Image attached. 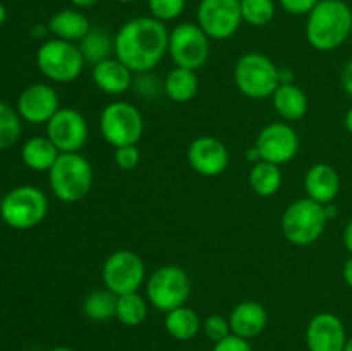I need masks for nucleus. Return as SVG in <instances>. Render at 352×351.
Listing matches in <instances>:
<instances>
[{"instance_id":"1","label":"nucleus","mask_w":352,"mask_h":351,"mask_svg":"<svg viewBox=\"0 0 352 351\" xmlns=\"http://www.w3.org/2000/svg\"><path fill=\"white\" fill-rule=\"evenodd\" d=\"M168 50L165 23L155 17H134L120 26L113 36V55L136 74L157 67Z\"/></svg>"},{"instance_id":"2","label":"nucleus","mask_w":352,"mask_h":351,"mask_svg":"<svg viewBox=\"0 0 352 351\" xmlns=\"http://www.w3.org/2000/svg\"><path fill=\"white\" fill-rule=\"evenodd\" d=\"M352 33V9L344 0H320L306 19V40L315 50L332 52Z\"/></svg>"},{"instance_id":"3","label":"nucleus","mask_w":352,"mask_h":351,"mask_svg":"<svg viewBox=\"0 0 352 351\" xmlns=\"http://www.w3.org/2000/svg\"><path fill=\"white\" fill-rule=\"evenodd\" d=\"M54 195L64 203H78L93 186V167L85 155L60 153L48 171Z\"/></svg>"},{"instance_id":"4","label":"nucleus","mask_w":352,"mask_h":351,"mask_svg":"<svg viewBox=\"0 0 352 351\" xmlns=\"http://www.w3.org/2000/svg\"><path fill=\"white\" fill-rule=\"evenodd\" d=\"M234 81L244 96L253 100L272 98L278 88V65L260 52L241 55L234 67Z\"/></svg>"},{"instance_id":"5","label":"nucleus","mask_w":352,"mask_h":351,"mask_svg":"<svg viewBox=\"0 0 352 351\" xmlns=\"http://www.w3.org/2000/svg\"><path fill=\"white\" fill-rule=\"evenodd\" d=\"M327 222L325 205H320L311 198H299L285 209L280 227L289 243L294 246H309L322 237Z\"/></svg>"},{"instance_id":"6","label":"nucleus","mask_w":352,"mask_h":351,"mask_svg":"<svg viewBox=\"0 0 352 351\" xmlns=\"http://www.w3.org/2000/svg\"><path fill=\"white\" fill-rule=\"evenodd\" d=\"M146 299L153 308L167 313L170 310L184 306L191 296V277L177 265H164L151 272L144 282Z\"/></svg>"},{"instance_id":"7","label":"nucleus","mask_w":352,"mask_h":351,"mask_svg":"<svg viewBox=\"0 0 352 351\" xmlns=\"http://www.w3.org/2000/svg\"><path fill=\"white\" fill-rule=\"evenodd\" d=\"M100 134L113 148L138 145L144 133V119L136 105L124 100L105 105L100 114Z\"/></svg>"},{"instance_id":"8","label":"nucleus","mask_w":352,"mask_h":351,"mask_svg":"<svg viewBox=\"0 0 352 351\" xmlns=\"http://www.w3.org/2000/svg\"><path fill=\"white\" fill-rule=\"evenodd\" d=\"M36 64L41 74L54 83H72L81 76L85 58L76 43L52 38L36 52Z\"/></svg>"},{"instance_id":"9","label":"nucleus","mask_w":352,"mask_h":351,"mask_svg":"<svg viewBox=\"0 0 352 351\" xmlns=\"http://www.w3.org/2000/svg\"><path fill=\"white\" fill-rule=\"evenodd\" d=\"M48 200L41 189L34 186H19L3 196L0 215L7 226L14 229H31L47 217Z\"/></svg>"},{"instance_id":"10","label":"nucleus","mask_w":352,"mask_h":351,"mask_svg":"<svg viewBox=\"0 0 352 351\" xmlns=\"http://www.w3.org/2000/svg\"><path fill=\"white\" fill-rule=\"evenodd\" d=\"M102 281L116 296L138 292L146 282V267L143 258L131 250H117L105 258Z\"/></svg>"},{"instance_id":"11","label":"nucleus","mask_w":352,"mask_h":351,"mask_svg":"<svg viewBox=\"0 0 352 351\" xmlns=\"http://www.w3.org/2000/svg\"><path fill=\"white\" fill-rule=\"evenodd\" d=\"M167 54L177 67L198 71L208 62L210 38L205 31L192 23L177 24L168 33Z\"/></svg>"},{"instance_id":"12","label":"nucleus","mask_w":352,"mask_h":351,"mask_svg":"<svg viewBox=\"0 0 352 351\" xmlns=\"http://www.w3.org/2000/svg\"><path fill=\"white\" fill-rule=\"evenodd\" d=\"M196 17L210 40H229L244 23L241 0H199Z\"/></svg>"},{"instance_id":"13","label":"nucleus","mask_w":352,"mask_h":351,"mask_svg":"<svg viewBox=\"0 0 352 351\" xmlns=\"http://www.w3.org/2000/svg\"><path fill=\"white\" fill-rule=\"evenodd\" d=\"M47 136L60 153H78L88 141V120L71 107L58 109L47 123Z\"/></svg>"},{"instance_id":"14","label":"nucleus","mask_w":352,"mask_h":351,"mask_svg":"<svg viewBox=\"0 0 352 351\" xmlns=\"http://www.w3.org/2000/svg\"><path fill=\"white\" fill-rule=\"evenodd\" d=\"M298 133L289 123H272L260 131L256 145L261 160L272 162L275 165L289 164L299 151Z\"/></svg>"},{"instance_id":"15","label":"nucleus","mask_w":352,"mask_h":351,"mask_svg":"<svg viewBox=\"0 0 352 351\" xmlns=\"http://www.w3.org/2000/svg\"><path fill=\"white\" fill-rule=\"evenodd\" d=\"M229 148L213 136H199L188 148V162L195 172L205 178H215L229 167Z\"/></svg>"},{"instance_id":"16","label":"nucleus","mask_w":352,"mask_h":351,"mask_svg":"<svg viewBox=\"0 0 352 351\" xmlns=\"http://www.w3.org/2000/svg\"><path fill=\"white\" fill-rule=\"evenodd\" d=\"M58 109L57 92L45 83L28 86L17 98V114L30 124H47Z\"/></svg>"},{"instance_id":"17","label":"nucleus","mask_w":352,"mask_h":351,"mask_svg":"<svg viewBox=\"0 0 352 351\" xmlns=\"http://www.w3.org/2000/svg\"><path fill=\"white\" fill-rule=\"evenodd\" d=\"M347 334L344 322L330 312L316 313L306 327L308 351H344Z\"/></svg>"},{"instance_id":"18","label":"nucleus","mask_w":352,"mask_h":351,"mask_svg":"<svg viewBox=\"0 0 352 351\" xmlns=\"http://www.w3.org/2000/svg\"><path fill=\"white\" fill-rule=\"evenodd\" d=\"M230 330L243 339H254L260 336L268 323V312L261 303L244 299L237 303L229 315Z\"/></svg>"},{"instance_id":"19","label":"nucleus","mask_w":352,"mask_h":351,"mask_svg":"<svg viewBox=\"0 0 352 351\" xmlns=\"http://www.w3.org/2000/svg\"><path fill=\"white\" fill-rule=\"evenodd\" d=\"M133 74L134 72L116 57L105 58L93 65V83L100 92L110 96L126 93L133 86Z\"/></svg>"},{"instance_id":"20","label":"nucleus","mask_w":352,"mask_h":351,"mask_svg":"<svg viewBox=\"0 0 352 351\" xmlns=\"http://www.w3.org/2000/svg\"><path fill=\"white\" fill-rule=\"evenodd\" d=\"M305 189L308 198L320 205H329L340 189L339 172L329 164H315L305 176Z\"/></svg>"},{"instance_id":"21","label":"nucleus","mask_w":352,"mask_h":351,"mask_svg":"<svg viewBox=\"0 0 352 351\" xmlns=\"http://www.w3.org/2000/svg\"><path fill=\"white\" fill-rule=\"evenodd\" d=\"M47 26L55 38L71 41V43L81 41L86 36V33L91 30L88 17L74 9H62L55 12Z\"/></svg>"},{"instance_id":"22","label":"nucleus","mask_w":352,"mask_h":351,"mask_svg":"<svg viewBox=\"0 0 352 351\" xmlns=\"http://www.w3.org/2000/svg\"><path fill=\"white\" fill-rule=\"evenodd\" d=\"M272 100H274L277 114L285 123L301 120L308 112V96H306L305 89L299 88L294 83L278 85V88L272 95Z\"/></svg>"},{"instance_id":"23","label":"nucleus","mask_w":352,"mask_h":351,"mask_svg":"<svg viewBox=\"0 0 352 351\" xmlns=\"http://www.w3.org/2000/svg\"><path fill=\"white\" fill-rule=\"evenodd\" d=\"M164 326L168 336L174 337L175 341H191L201 330L203 320L195 310L184 305L165 313Z\"/></svg>"},{"instance_id":"24","label":"nucleus","mask_w":352,"mask_h":351,"mask_svg":"<svg viewBox=\"0 0 352 351\" xmlns=\"http://www.w3.org/2000/svg\"><path fill=\"white\" fill-rule=\"evenodd\" d=\"M199 81L196 71L175 65L164 79V93L175 103H186L198 95Z\"/></svg>"},{"instance_id":"25","label":"nucleus","mask_w":352,"mask_h":351,"mask_svg":"<svg viewBox=\"0 0 352 351\" xmlns=\"http://www.w3.org/2000/svg\"><path fill=\"white\" fill-rule=\"evenodd\" d=\"M60 151L57 150L48 136H34L24 143L21 157L30 169L36 172L50 171L52 165L58 158Z\"/></svg>"},{"instance_id":"26","label":"nucleus","mask_w":352,"mask_h":351,"mask_svg":"<svg viewBox=\"0 0 352 351\" xmlns=\"http://www.w3.org/2000/svg\"><path fill=\"white\" fill-rule=\"evenodd\" d=\"M78 47L85 62L95 65L105 58H110V55L113 54V36L103 28L95 26L86 33Z\"/></svg>"},{"instance_id":"27","label":"nucleus","mask_w":352,"mask_h":351,"mask_svg":"<svg viewBox=\"0 0 352 351\" xmlns=\"http://www.w3.org/2000/svg\"><path fill=\"white\" fill-rule=\"evenodd\" d=\"M250 186L258 196H274L282 186V171L280 165L272 162L260 160L253 164L250 171Z\"/></svg>"},{"instance_id":"28","label":"nucleus","mask_w":352,"mask_h":351,"mask_svg":"<svg viewBox=\"0 0 352 351\" xmlns=\"http://www.w3.org/2000/svg\"><path fill=\"white\" fill-rule=\"evenodd\" d=\"M117 296L109 289H95L82 299V313L93 322H107L116 319Z\"/></svg>"},{"instance_id":"29","label":"nucleus","mask_w":352,"mask_h":351,"mask_svg":"<svg viewBox=\"0 0 352 351\" xmlns=\"http://www.w3.org/2000/svg\"><path fill=\"white\" fill-rule=\"evenodd\" d=\"M148 317V299L143 298L140 292H129V295L117 296L116 319L126 327H138L146 320Z\"/></svg>"},{"instance_id":"30","label":"nucleus","mask_w":352,"mask_h":351,"mask_svg":"<svg viewBox=\"0 0 352 351\" xmlns=\"http://www.w3.org/2000/svg\"><path fill=\"white\" fill-rule=\"evenodd\" d=\"M274 0H241V12H243V21L250 26L263 28L270 24L275 17Z\"/></svg>"},{"instance_id":"31","label":"nucleus","mask_w":352,"mask_h":351,"mask_svg":"<svg viewBox=\"0 0 352 351\" xmlns=\"http://www.w3.org/2000/svg\"><path fill=\"white\" fill-rule=\"evenodd\" d=\"M21 136V116L9 107L0 102V150L10 148Z\"/></svg>"},{"instance_id":"32","label":"nucleus","mask_w":352,"mask_h":351,"mask_svg":"<svg viewBox=\"0 0 352 351\" xmlns=\"http://www.w3.org/2000/svg\"><path fill=\"white\" fill-rule=\"evenodd\" d=\"M148 9L151 17L167 23L182 16L186 9V0H148Z\"/></svg>"},{"instance_id":"33","label":"nucleus","mask_w":352,"mask_h":351,"mask_svg":"<svg viewBox=\"0 0 352 351\" xmlns=\"http://www.w3.org/2000/svg\"><path fill=\"white\" fill-rule=\"evenodd\" d=\"M201 329L205 330L206 337H208L210 341H213V344L219 343V341H222V339H226L227 336H230V334H232V330H230L229 319L219 315V313H212V315L206 317V319L203 320Z\"/></svg>"},{"instance_id":"34","label":"nucleus","mask_w":352,"mask_h":351,"mask_svg":"<svg viewBox=\"0 0 352 351\" xmlns=\"http://www.w3.org/2000/svg\"><path fill=\"white\" fill-rule=\"evenodd\" d=\"M141 155L138 150V145H127V147L116 148L113 153V162L122 171H134L140 165Z\"/></svg>"},{"instance_id":"35","label":"nucleus","mask_w":352,"mask_h":351,"mask_svg":"<svg viewBox=\"0 0 352 351\" xmlns=\"http://www.w3.org/2000/svg\"><path fill=\"white\" fill-rule=\"evenodd\" d=\"M318 2L320 0H278L282 9L292 16H308Z\"/></svg>"},{"instance_id":"36","label":"nucleus","mask_w":352,"mask_h":351,"mask_svg":"<svg viewBox=\"0 0 352 351\" xmlns=\"http://www.w3.org/2000/svg\"><path fill=\"white\" fill-rule=\"evenodd\" d=\"M212 351H253V348H251L248 339H243V337L236 336V334H230L226 339L213 344Z\"/></svg>"},{"instance_id":"37","label":"nucleus","mask_w":352,"mask_h":351,"mask_svg":"<svg viewBox=\"0 0 352 351\" xmlns=\"http://www.w3.org/2000/svg\"><path fill=\"white\" fill-rule=\"evenodd\" d=\"M340 85H342L344 92L352 98V61L347 62L342 74H340Z\"/></svg>"},{"instance_id":"38","label":"nucleus","mask_w":352,"mask_h":351,"mask_svg":"<svg viewBox=\"0 0 352 351\" xmlns=\"http://www.w3.org/2000/svg\"><path fill=\"white\" fill-rule=\"evenodd\" d=\"M342 277H344V281H346V284L349 286V288H352V255L347 258L346 264H344Z\"/></svg>"},{"instance_id":"39","label":"nucleus","mask_w":352,"mask_h":351,"mask_svg":"<svg viewBox=\"0 0 352 351\" xmlns=\"http://www.w3.org/2000/svg\"><path fill=\"white\" fill-rule=\"evenodd\" d=\"M278 81L280 85H285V83H294V72L291 69L285 67H278Z\"/></svg>"},{"instance_id":"40","label":"nucleus","mask_w":352,"mask_h":351,"mask_svg":"<svg viewBox=\"0 0 352 351\" xmlns=\"http://www.w3.org/2000/svg\"><path fill=\"white\" fill-rule=\"evenodd\" d=\"M344 244H346L347 251L352 255V219L347 222L346 229H344Z\"/></svg>"},{"instance_id":"41","label":"nucleus","mask_w":352,"mask_h":351,"mask_svg":"<svg viewBox=\"0 0 352 351\" xmlns=\"http://www.w3.org/2000/svg\"><path fill=\"white\" fill-rule=\"evenodd\" d=\"M100 0H71V3L74 7H78V9H88V7H93L96 6Z\"/></svg>"},{"instance_id":"42","label":"nucleus","mask_w":352,"mask_h":351,"mask_svg":"<svg viewBox=\"0 0 352 351\" xmlns=\"http://www.w3.org/2000/svg\"><path fill=\"white\" fill-rule=\"evenodd\" d=\"M246 158H248V162H251V164H256V162H260L261 155H260V151H258V148L256 147L250 148V150L246 151Z\"/></svg>"},{"instance_id":"43","label":"nucleus","mask_w":352,"mask_h":351,"mask_svg":"<svg viewBox=\"0 0 352 351\" xmlns=\"http://www.w3.org/2000/svg\"><path fill=\"white\" fill-rule=\"evenodd\" d=\"M344 124H346V129L349 131V133L352 134V107H351L349 110H347L346 119H344Z\"/></svg>"},{"instance_id":"44","label":"nucleus","mask_w":352,"mask_h":351,"mask_svg":"<svg viewBox=\"0 0 352 351\" xmlns=\"http://www.w3.org/2000/svg\"><path fill=\"white\" fill-rule=\"evenodd\" d=\"M6 19H7V10H6V7H3L2 3H0V26H2V24L6 23Z\"/></svg>"},{"instance_id":"45","label":"nucleus","mask_w":352,"mask_h":351,"mask_svg":"<svg viewBox=\"0 0 352 351\" xmlns=\"http://www.w3.org/2000/svg\"><path fill=\"white\" fill-rule=\"evenodd\" d=\"M50 351H76V350H72V348H67V346H57V348H52Z\"/></svg>"},{"instance_id":"46","label":"nucleus","mask_w":352,"mask_h":351,"mask_svg":"<svg viewBox=\"0 0 352 351\" xmlns=\"http://www.w3.org/2000/svg\"><path fill=\"white\" fill-rule=\"evenodd\" d=\"M344 351H352V337H347V343H346V348H344Z\"/></svg>"},{"instance_id":"47","label":"nucleus","mask_w":352,"mask_h":351,"mask_svg":"<svg viewBox=\"0 0 352 351\" xmlns=\"http://www.w3.org/2000/svg\"><path fill=\"white\" fill-rule=\"evenodd\" d=\"M116 2H119V3H131V2H134V0H116Z\"/></svg>"}]
</instances>
